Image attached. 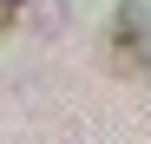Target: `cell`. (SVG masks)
<instances>
[{
  "mask_svg": "<svg viewBox=\"0 0 151 144\" xmlns=\"http://www.w3.org/2000/svg\"><path fill=\"white\" fill-rule=\"evenodd\" d=\"M13 20H20V0H0V33H13Z\"/></svg>",
  "mask_w": 151,
  "mask_h": 144,
  "instance_id": "7a4b0ae2",
  "label": "cell"
},
{
  "mask_svg": "<svg viewBox=\"0 0 151 144\" xmlns=\"http://www.w3.org/2000/svg\"><path fill=\"white\" fill-rule=\"evenodd\" d=\"M112 66L125 79L151 72V33H145V7H118L112 13Z\"/></svg>",
  "mask_w": 151,
  "mask_h": 144,
  "instance_id": "6da1fadb",
  "label": "cell"
}]
</instances>
